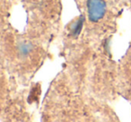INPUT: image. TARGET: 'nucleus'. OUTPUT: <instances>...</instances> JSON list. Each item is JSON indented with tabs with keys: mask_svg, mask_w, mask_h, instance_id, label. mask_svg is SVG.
Here are the masks:
<instances>
[{
	"mask_svg": "<svg viewBox=\"0 0 131 122\" xmlns=\"http://www.w3.org/2000/svg\"><path fill=\"white\" fill-rule=\"evenodd\" d=\"M87 9L90 21L96 23L105 15L106 4L103 0H87Z\"/></svg>",
	"mask_w": 131,
	"mask_h": 122,
	"instance_id": "1",
	"label": "nucleus"
}]
</instances>
